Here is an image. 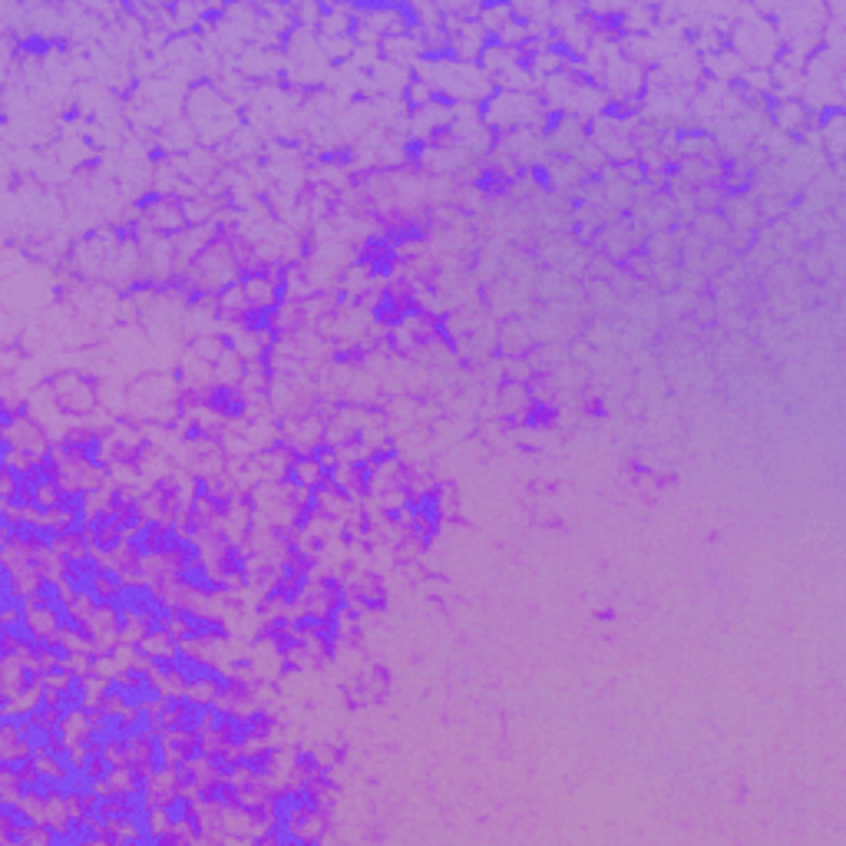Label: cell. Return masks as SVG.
Instances as JSON below:
<instances>
[{"instance_id": "2", "label": "cell", "mask_w": 846, "mask_h": 846, "mask_svg": "<svg viewBox=\"0 0 846 846\" xmlns=\"http://www.w3.org/2000/svg\"><path fill=\"white\" fill-rule=\"evenodd\" d=\"M513 173H506L503 166H497L493 159L490 163H483L477 173H473V182H470V189L480 196V199H503V196H510V189H513Z\"/></svg>"}, {"instance_id": "1", "label": "cell", "mask_w": 846, "mask_h": 846, "mask_svg": "<svg viewBox=\"0 0 846 846\" xmlns=\"http://www.w3.org/2000/svg\"><path fill=\"white\" fill-rule=\"evenodd\" d=\"M50 390L56 394L60 407L73 417V420H86L100 410V384L83 374V370H56L53 377H46Z\"/></svg>"}]
</instances>
